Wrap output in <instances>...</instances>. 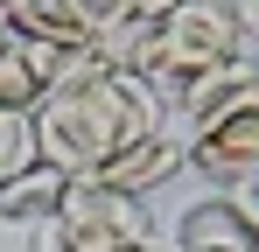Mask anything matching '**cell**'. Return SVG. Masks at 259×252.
<instances>
[{"instance_id": "obj_1", "label": "cell", "mask_w": 259, "mask_h": 252, "mask_svg": "<svg viewBox=\"0 0 259 252\" xmlns=\"http://www.w3.org/2000/svg\"><path fill=\"white\" fill-rule=\"evenodd\" d=\"M147 133H161V91L126 77V70H105L91 84L42 91V105H35V161L63 168V175H98L112 154H126Z\"/></svg>"}, {"instance_id": "obj_2", "label": "cell", "mask_w": 259, "mask_h": 252, "mask_svg": "<svg viewBox=\"0 0 259 252\" xmlns=\"http://www.w3.org/2000/svg\"><path fill=\"white\" fill-rule=\"evenodd\" d=\"M133 238H147L140 196L98 182V175H70L56 217L35 224V252H119V245H133Z\"/></svg>"}, {"instance_id": "obj_3", "label": "cell", "mask_w": 259, "mask_h": 252, "mask_svg": "<svg viewBox=\"0 0 259 252\" xmlns=\"http://www.w3.org/2000/svg\"><path fill=\"white\" fill-rule=\"evenodd\" d=\"M154 42H161V77H154V91H182L189 77H203L217 63H238V56H245V35H238V21H231L224 0H182L175 14L154 21Z\"/></svg>"}, {"instance_id": "obj_4", "label": "cell", "mask_w": 259, "mask_h": 252, "mask_svg": "<svg viewBox=\"0 0 259 252\" xmlns=\"http://www.w3.org/2000/svg\"><path fill=\"white\" fill-rule=\"evenodd\" d=\"M189 168L217 182V189H238L245 175H259V91L252 98H238L231 112H217V119L189 126Z\"/></svg>"}, {"instance_id": "obj_5", "label": "cell", "mask_w": 259, "mask_h": 252, "mask_svg": "<svg viewBox=\"0 0 259 252\" xmlns=\"http://www.w3.org/2000/svg\"><path fill=\"white\" fill-rule=\"evenodd\" d=\"M175 252H259V231L217 189V196H203V203H189L175 217Z\"/></svg>"}, {"instance_id": "obj_6", "label": "cell", "mask_w": 259, "mask_h": 252, "mask_svg": "<svg viewBox=\"0 0 259 252\" xmlns=\"http://www.w3.org/2000/svg\"><path fill=\"white\" fill-rule=\"evenodd\" d=\"M182 168H189V147L168 140V133H147V140H133L126 154H112V161L98 168V182H112V189H126V196H147V189H161Z\"/></svg>"}, {"instance_id": "obj_7", "label": "cell", "mask_w": 259, "mask_h": 252, "mask_svg": "<svg viewBox=\"0 0 259 252\" xmlns=\"http://www.w3.org/2000/svg\"><path fill=\"white\" fill-rule=\"evenodd\" d=\"M63 189H70V175H63V168H49V161L7 175V182H0V224H21V231L49 224L56 203H63Z\"/></svg>"}, {"instance_id": "obj_8", "label": "cell", "mask_w": 259, "mask_h": 252, "mask_svg": "<svg viewBox=\"0 0 259 252\" xmlns=\"http://www.w3.org/2000/svg\"><path fill=\"white\" fill-rule=\"evenodd\" d=\"M252 91H259V63L238 56V63H217V70H203V77H189L175 98H182L189 126H203V119H217V112H231L238 98H252Z\"/></svg>"}, {"instance_id": "obj_9", "label": "cell", "mask_w": 259, "mask_h": 252, "mask_svg": "<svg viewBox=\"0 0 259 252\" xmlns=\"http://www.w3.org/2000/svg\"><path fill=\"white\" fill-rule=\"evenodd\" d=\"M0 105L7 112H35L42 105V70L28 63L21 42H0Z\"/></svg>"}, {"instance_id": "obj_10", "label": "cell", "mask_w": 259, "mask_h": 252, "mask_svg": "<svg viewBox=\"0 0 259 252\" xmlns=\"http://www.w3.org/2000/svg\"><path fill=\"white\" fill-rule=\"evenodd\" d=\"M35 168V112H7L0 105V182Z\"/></svg>"}, {"instance_id": "obj_11", "label": "cell", "mask_w": 259, "mask_h": 252, "mask_svg": "<svg viewBox=\"0 0 259 252\" xmlns=\"http://www.w3.org/2000/svg\"><path fill=\"white\" fill-rule=\"evenodd\" d=\"M63 7H70V21H77V28H84L91 42L133 21V0H63Z\"/></svg>"}, {"instance_id": "obj_12", "label": "cell", "mask_w": 259, "mask_h": 252, "mask_svg": "<svg viewBox=\"0 0 259 252\" xmlns=\"http://www.w3.org/2000/svg\"><path fill=\"white\" fill-rule=\"evenodd\" d=\"M231 7V21H238V35H245V49L259 56V0H224Z\"/></svg>"}, {"instance_id": "obj_13", "label": "cell", "mask_w": 259, "mask_h": 252, "mask_svg": "<svg viewBox=\"0 0 259 252\" xmlns=\"http://www.w3.org/2000/svg\"><path fill=\"white\" fill-rule=\"evenodd\" d=\"M224 196H231V210L259 231V175H245V182H238V189H224Z\"/></svg>"}, {"instance_id": "obj_14", "label": "cell", "mask_w": 259, "mask_h": 252, "mask_svg": "<svg viewBox=\"0 0 259 252\" xmlns=\"http://www.w3.org/2000/svg\"><path fill=\"white\" fill-rule=\"evenodd\" d=\"M175 7H182V0H133V14H140V21H161V14H175Z\"/></svg>"}, {"instance_id": "obj_15", "label": "cell", "mask_w": 259, "mask_h": 252, "mask_svg": "<svg viewBox=\"0 0 259 252\" xmlns=\"http://www.w3.org/2000/svg\"><path fill=\"white\" fill-rule=\"evenodd\" d=\"M119 252H161V245H154V238H133V245H119Z\"/></svg>"}, {"instance_id": "obj_16", "label": "cell", "mask_w": 259, "mask_h": 252, "mask_svg": "<svg viewBox=\"0 0 259 252\" xmlns=\"http://www.w3.org/2000/svg\"><path fill=\"white\" fill-rule=\"evenodd\" d=\"M0 42H7V28H0Z\"/></svg>"}]
</instances>
